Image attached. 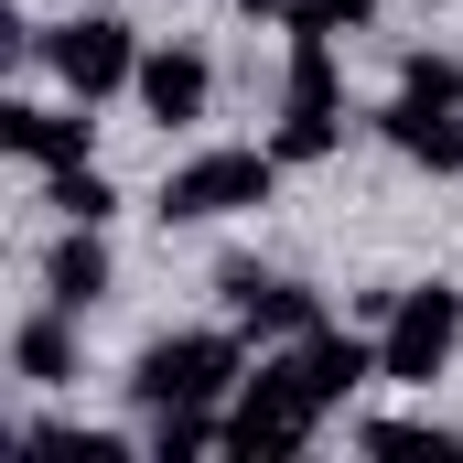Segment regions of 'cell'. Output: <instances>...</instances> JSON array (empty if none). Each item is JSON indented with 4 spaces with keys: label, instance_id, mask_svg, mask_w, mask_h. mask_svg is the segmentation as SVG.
I'll use <instances>...</instances> for the list:
<instances>
[{
    "label": "cell",
    "instance_id": "6da1fadb",
    "mask_svg": "<svg viewBox=\"0 0 463 463\" xmlns=\"http://www.w3.org/2000/svg\"><path fill=\"white\" fill-rule=\"evenodd\" d=\"M248 388V335L237 324H184L129 355V410H227Z\"/></svg>",
    "mask_w": 463,
    "mask_h": 463
},
{
    "label": "cell",
    "instance_id": "7a4b0ae2",
    "mask_svg": "<svg viewBox=\"0 0 463 463\" xmlns=\"http://www.w3.org/2000/svg\"><path fill=\"white\" fill-rule=\"evenodd\" d=\"M280 151L269 140H216V151H184L173 173H162V194H151V216L162 227H216V216H259V205H280Z\"/></svg>",
    "mask_w": 463,
    "mask_h": 463
},
{
    "label": "cell",
    "instance_id": "3957f363",
    "mask_svg": "<svg viewBox=\"0 0 463 463\" xmlns=\"http://www.w3.org/2000/svg\"><path fill=\"white\" fill-rule=\"evenodd\" d=\"M140 22H118V11H65V22H43V76L65 87V98H87V109H109V98H129L140 87Z\"/></svg>",
    "mask_w": 463,
    "mask_h": 463
},
{
    "label": "cell",
    "instance_id": "277c9868",
    "mask_svg": "<svg viewBox=\"0 0 463 463\" xmlns=\"http://www.w3.org/2000/svg\"><path fill=\"white\" fill-rule=\"evenodd\" d=\"M324 420H335V410L302 388V366H291V355H269V366L227 399V453H237V463H291Z\"/></svg>",
    "mask_w": 463,
    "mask_h": 463
},
{
    "label": "cell",
    "instance_id": "5b68a950",
    "mask_svg": "<svg viewBox=\"0 0 463 463\" xmlns=\"http://www.w3.org/2000/svg\"><path fill=\"white\" fill-rule=\"evenodd\" d=\"M463 345V291L453 280H399V302H388V324H377V366H388V388H431Z\"/></svg>",
    "mask_w": 463,
    "mask_h": 463
},
{
    "label": "cell",
    "instance_id": "8992f818",
    "mask_svg": "<svg viewBox=\"0 0 463 463\" xmlns=\"http://www.w3.org/2000/svg\"><path fill=\"white\" fill-rule=\"evenodd\" d=\"M216 302H227V324L248 345H302L324 324V291L291 280V269H259V259H216Z\"/></svg>",
    "mask_w": 463,
    "mask_h": 463
},
{
    "label": "cell",
    "instance_id": "52a82bcc",
    "mask_svg": "<svg viewBox=\"0 0 463 463\" xmlns=\"http://www.w3.org/2000/svg\"><path fill=\"white\" fill-rule=\"evenodd\" d=\"M0 151L33 162V173L98 162V109L87 98H0Z\"/></svg>",
    "mask_w": 463,
    "mask_h": 463
},
{
    "label": "cell",
    "instance_id": "ba28073f",
    "mask_svg": "<svg viewBox=\"0 0 463 463\" xmlns=\"http://www.w3.org/2000/svg\"><path fill=\"white\" fill-rule=\"evenodd\" d=\"M129 98H140V118H151L162 140H173V129H205V118H216V54H205V43H151Z\"/></svg>",
    "mask_w": 463,
    "mask_h": 463
},
{
    "label": "cell",
    "instance_id": "9c48e42d",
    "mask_svg": "<svg viewBox=\"0 0 463 463\" xmlns=\"http://www.w3.org/2000/svg\"><path fill=\"white\" fill-rule=\"evenodd\" d=\"M377 140H388L410 173H442V184L463 173V109L453 98H388V109H377Z\"/></svg>",
    "mask_w": 463,
    "mask_h": 463
},
{
    "label": "cell",
    "instance_id": "30bf717a",
    "mask_svg": "<svg viewBox=\"0 0 463 463\" xmlns=\"http://www.w3.org/2000/svg\"><path fill=\"white\" fill-rule=\"evenodd\" d=\"M76 324H87V313H65V302L22 313V324H11V377H22V388H76V377H87Z\"/></svg>",
    "mask_w": 463,
    "mask_h": 463
},
{
    "label": "cell",
    "instance_id": "8fae6325",
    "mask_svg": "<svg viewBox=\"0 0 463 463\" xmlns=\"http://www.w3.org/2000/svg\"><path fill=\"white\" fill-rule=\"evenodd\" d=\"M109 291H118L109 227H54V248H43V302H65V313H98Z\"/></svg>",
    "mask_w": 463,
    "mask_h": 463
},
{
    "label": "cell",
    "instance_id": "7c38bea8",
    "mask_svg": "<svg viewBox=\"0 0 463 463\" xmlns=\"http://www.w3.org/2000/svg\"><path fill=\"white\" fill-rule=\"evenodd\" d=\"M43 205H54V227H109L118 216V173L109 162H65V173H43Z\"/></svg>",
    "mask_w": 463,
    "mask_h": 463
},
{
    "label": "cell",
    "instance_id": "4fadbf2b",
    "mask_svg": "<svg viewBox=\"0 0 463 463\" xmlns=\"http://www.w3.org/2000/svg\"><path fill=\"white\" fill-rule=\"evenodd\" d=\"M140 453H151V463L227 453V410H140Z\"/></svg>",
    "mask_w": 463,
    "mask_h": 463
},
{
    "label": "cell",
    "instance_id": "5bb4252c",
    "mask_svg": "<svg viewBox=\"0 0 463 463\" xmlns=\"http://www.w3.org/2000/svg\"><path fill=\"white\" fill-rule=\"evenodd\" d=\"M280 109H345V65H335V43H291V65H280Z\"/></svg>",
    "mask_w": 463,
    "mask_h": 463
},
{
    "label": "cell",
    "instance_id": "9a60e30c",
    "mask_svg": "<svg viewBox=\"0 0 463 463\" xmlns=\"http://www.w3.org/2000/svg\"><path fill=\"white\" fill-rule=\"evenodd\" d=\"M269 151H280L291 173H302V162H335V151H345V109H280Z\"/></svg>",
    "mask_w": 463,
    "mask_h": 463
},
{
    "label": "cell",
    "instance_id": "2e32d148",
    "mask_svg": "<svg viewBox=\"0 0 463 463\" xmlns=\"http://www.w3.org/2000/svg\"><path fill=\"white\" fill-rule=\"evenodd\" d=\"M388 0H280V22H291V43H345V33H366Z\"/></svg>",
    "mask_w": 463,
    "mask_h": 463
},
{
    "label": "cell",
    "instance_id": "e0dca14e",
    "mask_svg": "<svg viewBox=\"0 0 463 463\" xmlns=\"http://www.w3.org/2000/svg\"><path fill=\"white\" fill-rule=\"evenodd\" d=\"M399 98H453L463 109V54H410L399 65Z\"/></svg>",
    "mask_w": 463,
    "mask_h": 463
}]
</instances>
